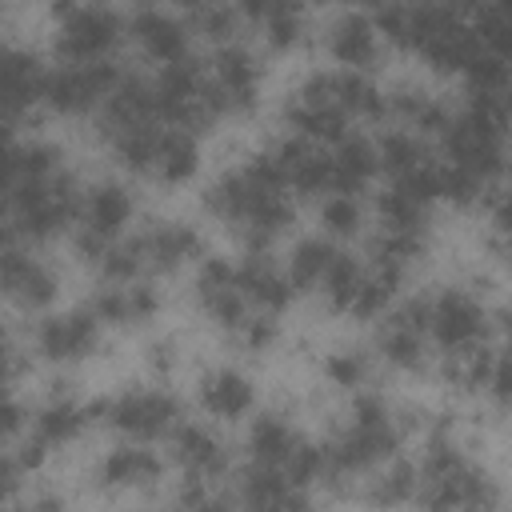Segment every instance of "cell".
Segmentation results:
<instances>
[{
    "label": "cell",
    "mask_w": 512,
    "mask_h": 512,
    "mask_svg": "<svg viewBox=\"0 0 512 512\" xmlns=\"http://www.w3.org/2000/svg\"><path fill=\"white\" fill-rule=\"evenodd\" d=\"M80 200H84V184L76 180L72 168L44 184H8L4 188L8 240L44 248L60 236H72V228L80 224Z\"/></svg>",
    "instance_id": "cell-1"
},
{
    "label": "cell",
    "mask_w": 512,
    "mask_h": 512,
    "mask_svg": "<svg viewBox=\"0 0 512 512\" xmlns=\"http://www.w3.org/2000/svg\"><path fill=\"white\" fill-rule=\"evenodd\" d=\"M180 396L168 384H132L112 396H104V428H112L120 440H164L180 424Z\"/></svg>",
    "instance_id": "cell-2"
},
{
    "label": "cell",
    "mask_w": 512,
    "mask_h": 512,
    "mask_svg": "<svg viewBox=\"0 0 512 512\" xmlns=\"http://www.w3.org/2000/svg\"><path fill=\"white\" fill-rule=\"evenodd\" d=\"M104 332L108 328L92 312V304H80V308H64V312H44L36 320V328L28 332V344L36 352V360H44L52 368H76V364L100 356Z\"/></svg>",
    "instance_id": "cell-3"
},
{
    "label": "cell",
    "mask_w": 512,
    "mask_h": 512,
    "mask_svg": "<svg viewBox=\"0 0 512 512\" xmlns=\"http://www.w3.org/2000/svg\"><path fill=\"white\" fill-rule=\"evenodd\" d=\"M128 40V20L108 4H76L52 28V56L60 64H92L112 60V52Z\"/></svg>",
    "instance_id": "cell-4"
},
{
    "label": "cell",
    "mask_w": 512,
    "mask_h": 512,
    "mask_svg": "<svg viewBox=\"0 0 512 512\" xmlns=\"http://www.w3.org/2000/svg\"><path fill=\"white\" fill-rule=\"evenodd\" d=\"M428 336L440 352L484 344L492 336V312L476 288L444 284V288L428 292Z\"/></svg>",
    "instance_id": "cell-5"
},
{
    "label": "cell",
    "mask_w": 512,
    "mask_h": 512,
    "mask_svg": "<svg viewBox=\"0 0 512 512\" xmlns=\"http://www.w3.org/2000/svg\"><path fill=\"white\" fill-rule=\"evenodd\" d=\"M120 68L112 60H92V64H56L44 84V108L60 120H84L104 108L112 88L120 84Z\"/></svg>",
    "instance_id": "cell-6"
},
{
    "label": "cell",
    "mask_w": 512,
    "mask_h": 512,
    "mask_svg": "<svg viewBox=\"0 0 512 512\" xmlns=\"http://www.w3.org/2000/svg\"><path fill=\"white\" fill-rule=\"evenodd\" d=\"M428 344H432V336H428V296H404L380 320L372 352L388 372L420 376L428 368Z\"/></svg>",
    "instance_id": "cell-7"
},
{
    "label": "cell",
    "mask_w": 512,
    "mask_h": 512,
    "mask_svg": "<svg viewBox=\"0 0 512 512\" xmlns=\"http://www.w3.org/2000/svg\"><path fill=\"white\" fill-rule=\"evenodd\" d=\"M192 300H196L200 316L224 336H236L244 328V320L252 316V304L236 276V260L216 256V252H208L192 268Z\"/></svg>",
    "instance_id": "cell-8"
},
{
    "label": "cell",
    "mask_w": 512,
    "mask_h": 512,
    "mask_svg": "<svg viewBox=\"0 0 512 512\" xmlns=\"http://www.w3.org/2000/svg\"><path fill=\"white\" fill-rule=\"evenodd\" d=\"M264 76H268V68H264V60L248 44L232 40V44L212 48L208 80H212L216 100H220V108H224L228 120L232 116H252L260 108V100H264Z\"/></svg>",
    "instance_id": "cell-9"
},
{
    "label": "cell",
    "mask_w": 512,
    "mask_h": 512,
    "mask_svg": "<svg viewBox=\"0 0 512 512\" xmlns=\"http://www.w3.org/2000/svg\"><path fill=\"white\" fill-rule=\"evenodd\" d=\"M60 292H64V280H60V268L52 260H44L28 244L4 240V296L16 312L44 316V312H52Z\"/></svg>",
    "instance_id": "cell-10"
},
{
    "label": "cell",
    "mask_w": 512,
    "mask_h": 512,
    "mask_svg": "<svg viewBox=\"0 0 512 512\" xmlns=\"http://www.w3.org/2000/svg\"><path fill=\"white\" fill-rule=\"evenodd\" d=\"M128 40L136 44V52L156 64V68H168V64H180L192 56V24L180 20L176 8H164V4H140L132 8L128 16Z\"/></svg>",
    "instance_id": "cell-11"
},
{
    "label": "cell",
    "mask_w": 512,
    "mask_h": 512,
    "mask_svg": "<svg viewBox=\"0 0 512 512\" xmlns=\"http://www.w3.org/2000/svg\"><path fill=\"white\" fill-rule=\"evenodd\" d=\"M164 468H168V460H164L156 448H148L144 440H124V444L108 448V452L96 460L92 480H96V488L108 492V496H140V492L160 488Z\"/></svg>",
    "instance_id": "cell-12"
},
{
    "label": "cell",
    "mask_w": 512,
    "mask_h": 512,
    "mask_svg": "<svg viewBox=\"0 0 512 512\" xmlns=\"http://www.w3.org/2000/svg\"><path fill=\"white\" fill-rule=\"evenodd\" d=\"M144 256H148V276H176L184 268H196L208 256V240L200 224L184 216H160L140 232Z\"/></svg>",
    "instance_id": "cell-13"
},
{
    "label": "cell",
    "mask_w": 512,
    "mask_h": 512,
    "mask_svg": "<svg viewBox=\"0 0 512 512\" xmlns=\"http://www.w3.org/2000/svg\"><path fill=\"white\" fill-rule=\"evenodd\" d=\"M196 404L204 416H212L216 424H240L256 412L260 404V388L252 380V372H244L240 364H212L200 372L196 380Z\"/></svg>",
    "instance_id": "cell-14"
},
{
    "label": "cell",
    "mask_w": 512,
    "mask_h": 512,
    "mask_svg": "<svg viewBox=\"0 0 512 512\" xmlns=\"http://www.w3.org/2000/svg\"><path fill=\"white\" fill-rule=\"evenodd\" d=\"M48 64L36 48L28 44H8L4 52V80H0V100H4V120L8 132H20V124L44 108V84H48Z\"/></svg>",
    "instance_id": "cell-15"
},
{
    "label": "cell",
    "mask_w": 512,
    "mask_h": 512,
    "mask_svg": "<svg viewBox=\"0 0 512 512\" xmlns=\"http://www.w3.org/2000/svg\"><path fill=\"white\" fill-rule=\"evenodd\" d=\"M92 312L104 320V328H116V332H136V328H148L160 320L164 312V288H156L148 276L132 280V284H104L88 296Z\"/></svg>",
    "instance_id": "cell-16"
},
{
    "label": "cell",
    "mask_w": 512,
    "mask_h": 512,
    "mask_svg": "<svg viewBox=\"0 0 512 512\" xmlns=\"http://www.w3.org/2000/svg\"><path fill=\"white\" fill-rule=\"evenodd\" d=\"M168 460L180 468V476H200V480H224L232 468V452L224 436L204 424V420H180L168 432Z\"/></svg>",
    "instance_id": "cell-17"
},
{
    "label": "cell",
    "mask_w": 512,
    "mask_h": 512,
    "mask_svg": "<svg viewBox=\"0 0 512 512\" xmlns=\"http://www.w3.org/2000/svg\"><path fill=\"white\" fill-rule=\"evenodd\" d=\"M324 52L336 68H360L372 72L384 56V36L372 20V12L364 8H344L328 20L324 28Z\"/></svg>",
    "instance_id": "cell-18"
},
{
    "label": "cell",
    "mask_w": 512,
    "mask_h": 512,
    "mask_svg": "<svg viewBox=\"0 0 512 512\" xmlns=\"http://www.w3.org/2000/svg\"><path fill=\"white\" fill-rule=\"evenodd\" d=\"M136 212H140V204H136V192H132L128 180H116V176L92 180V184H84L80 224L76 228H88V232H96L104 240H120L136 224Z\"/></svg>",
    "instance_id": "cell-19"
},
{
    "label": "cell",
    "mask_w": 512,
    "mask_h": 512,
    "mask_svg": "<svg viewBox=\"0 0 512 512\" xmlns=\"http://www.w3.org/2000/svg\"><path fill=\"white\" fill-rule=\"evenodd\" d=\"M236 276H240V288L252 304V312H268V316H284L292 304H296V288L284 272V264H276L268 252L260 248H248L240 260H236Z\"/></svg>",
    "instance_id": "cell-20"
},
{
    "label": "cell",
    "mask_w": 512,
    "mask_h": 512,
    "mask_svg": "<svg viewBox=\"0 0 512 512\" xmlns=\"http://www.w3.org/2000/svg\"><path fill=\"white\" fill-rule=\"evenodd\" d=\"M88 424H96L92 400H80L76 388H60V384H56V388L32 408V432H36L52 452L76 444Z\"/></svg>",
    "instance_id": "cell-21"
},
{
    "label": "cell",
    "mask_w": 512,
    "mask_h": 512,
    "mask_svg": "<svg viewBox=\"0 0 512 512\" xmlns=\"http://www.w3.org/2000/svg\"><path fill=\"white\" fill-rule=\"evenodd\" d=\"M384 92H388V116L396 124L428 136V140H440L448 132L452 116H456V108H448V100H440L436 92H428L416 80H400V84H392Z\"/></svg>",
    "instance_id": "cell-22"
},
{
    "label": "cell",
    "mask_w": 512,
    "mask_h": 512,
    "mask_svg": "<svg viewBox=\"0 0 512 512\" xmlns=\"http://www.w3.org/2000/svg\"><path fill=\"white\" fill-rule=\"evenodd\" d=\"M476 52H480V40H476L472 24L464 20L460 8H452V12L436 24V32L424 40V48H420L416 56H420V64H424L428 72H436V76H460Z\"/></svg>",
    "instance_id": "cell-23"
},
{
    "label": "cell",
    "mask_w": 512,
    "mask_h": 512,
    "mask_svg": "<svg viewBox=\"0 0 512 512\" xmlns=\"http://www.w3.org/2000/svg\"><path fill=\"white\" fill-rule=\"evenodd\" d=\"M60 172H68V156L56 140L44 136H8V152H4V188L8 184H44L56 180Z\"/></svg>",
    "instance_id": "cell-24"
},
{
    "label": "cell",
    "mask_w": 512,
    "mask_h": 512,
    "mask_svg": "<svg viewBox=\"0 0 512 512\" xmlns=\"http://www.w3.org/2000/svg\"><path fill=\"white\" fill-rule=\"evenodd\" d=\"M232 500L244 504V508H304L308 504V492L296 488L284 468L276 464H256L248 460L236 476H232Z\"/></svg>",
    "instance_id": "cell-25"
},
{
    "label": "cell",
    "mask_w": 512,
    "mask_h": 512,
    "mask_svg": "<svg viewBox=\"0 0 512 512\" xmlns=\"http://www.w3.org/2000/svg\"><path fill=\"white\" fill-rule=\"evenodd\" d=\"M204 168V144L200 132L164 124L160 144H156V164H152V184L160 188H188Z\"/></svg>",
    "instance_id": "cell-26"
},
{
    "label": "cell",
    "mask_w": 512,
    "mask_h": 512,
    "mask_svg": "<svg viewBox=\"0 0 512 512\" xmlns=\"http://www.w3.org/2000/svg\"><path fill=\"white\" fill-rule=\"evenodd\" d=\"M160 120L156 116V92H152V80L136 76V72H124L120 84L112 88V96L104 100V108L96 112V132L100 140L120 132V128H136V124H152Z\"/></svg>",
    "instance_id": "cell-27"
},
{
    "label": "cell",
    "mask_w": 512,
    "mask_h": 512,
    "mask_svg": "<svg viewBox=\"0 0 512 512\" xmlns=\"http://www.w3.org/2000/svg\"><path fill=\"white\" fill-rule=\"evenodd\" d=\"M256 196H260V188L248 180V172L236 164V168H224V172H216L204 188H200V208H204V216H212L216 224H224V228H240L244 224V216L252 212V204H256Z\"/></svg>",
    "instance_id": "cell-28"
},
{
    "label": "cell",
    "mask_w": 512,
    "mask_h": 512,
    "mask_svg": "<svg viewBox=\"0 0 512 512\" xmlns=\"http://www.w3.org/2000/svg\"><path fill=\"white\" fill-rule=\"evenodd\" d=\"M328 84H332V100L336 108L356 124V120H384L388 116V92L372 80V72L360 68H328Z\"/></svg>",
    "instance_id": "cell-29"
},
{
    "label": "cell",
    "mask_w": 512,
    "mask_h": 512,
    "mask_svg": "<svg viewBox=\"0 0 512 512\" xmlns=\"http://www.w3.org/2000/svg\"><path fill=\"white\" fill-rule=\"evenodd\" d=\"M332 176H336V192H368L380 176V148L372 136L364 132H348L344 140H336L332 148Z\"/></svg>",
    "instance_id": "cell-30"
},
{
    "label": "cell",
    "mask_w": 512,
    "mask_h": 512,
    "mask_svg": "<svg viewBox=\"0 0 512 512\" xmlns=\"http://www.w3.org/2000/svg\"><path fill=\"white\" fill-rule=\"evenodd\" d=\"M296 228V200L288 192H260L252 212L244 216V224L236 228L244 236L248 248H260L268 252L276 240H284L288 232Z\"/></svg>",
    "instance_id": "cell-31"
},
{
    "label": "cell",
    "mask_w": 512,
    "mask_h": 512,
    "mask_svg": "<svg viewBox=\"0 0 512 512\" xmlns=\"http://www.w3.org/2000/svg\"><path fill=\"white\" fill-rule=\"evenodd\" d=\"M296 444H300V428H296L284 412H276V408L252 412L248 432H244V452H248V460L284 468V460L292 456Z\"/></svg>",
    "instance_id": "cell-32"
},
{
    "label": "cell",
    "mask_w": 512,
    "mask_h": 512,
    "mask_svg": "<svg viewBox=\"0 0 512 512\" xmlns=\"http://www.w3.org/2000/svg\"><path fill=\"white\" fill-rule=\"evenodd\" d=\"M372 212H376V228L380 232H432V204L420 200L416 192H408L396 180H388L376 192Z\"/></svg>",
    "instance_id": "cell-33"
},
{
    "label": "cell",
    "mask_w": 512,
    "mask_h": 512,
    "mask_svg": "<svg viewBox=\"0 0 512 512\" xmlns=\"http://www.w3.org/2000/svg\"><path fill=\"white\" fill-rule=\"evenodd\" d=\"M336 252H340L336 240H328L324 232H316V236H296V240L288 244V252H284V272H288L292 288H296L300 296H304V292H320V284H324V276H328Z\"/></svg>",
    "instance_id": "cell-34"
},
{
    "label": "cell",
    "mask_w": 512,
    "mask_h": 512,
    "mask_svg": "<svg viewBox=\"0 0 512 512\" xmlns=\"http://www.w3.org/2000/svg\"><path fill=\"white\" fill-rule=\"evenodd\" d=\"M280 116H284V128H288V132H296V136H304V140H312V144H324V148H332L336 140H344V136L352 132V120H348L340 108L308 104V100H300V96H288Z\"/></svg>",
    "instance_id": "cell-35"
},
{
    "label": "cell",
    "mask_w": 512,
    "mask_h": 512,
    "mask_svg": "<svg viewBox=\"0 0 512 512\" xmlns=\"http://www.w3.org/2000/svg\"><path fill=\"white\" fill-rule=\"evenodd\" d=\"M156 144H160L156 120L152 124H136V128H120V132L104 136V148H108V160L116 164V172L136 176V180H152Z\"/></svg>",
    "instance_id": "cell-36"
},
{
    "label": "cell",
    "mask_w": 512,
    "mask_h": 512,
    "mask_svg": "<svg viewBox=\"0 0 512 512\" xmlns=\"http://www.w3.org/2000/svg\"><path fill=\"white\" fill-rule=\"evenodd\" d=\"M440 384L456 396H480L488 388V376H492V360H496V348L484 340V344H472V348H456V352H440Z\"/></svg>",
    "instance_id": "cell-37"
},
{
    "label": "cell",
    "mask_w": 512,
    "mask_h": 512,
    "mask_svg": "<svg viewBox=\"0 0 512 512\" xmlns=\"http://www.w3.org/2000/svg\"><path fill=\"white\" fill-rule=\"evenodd\" d=\"M416 492H420V464H412V460H404V456L384 460V464L372 468L368 480H364V504H376V508L412 504Z\"/></svg>",
    "instance_id": "cell-38"
},
{
    "label": "cell",
    "mask_w": 512,
    "mask_h": 512,
    "mask_svg": "<svg viewBox=\"0 0 512 512\" xmlns=\"http://www.w3.org/2000/svg\"><path fill=\"white\" fill-rule=\"evenodd\" d=\"M376 148H380V172H384L388 180H400V176H408V172H416V168L432 164L428 136H420V132L404 128V124H396V128L380 132V136H376Z\"/></svg>",
    "instance_id": "cell-39"
},
{
    "label": "cell",
    "mask_w": 512,
    "mask_h": 512,
    "mask_svg": "<svg viewBox=\"0 0 512 512\" xmlns=\"http://www.w3.org/2000/svg\"><path fill=\"white\" fill-rule=\"evenodd\" d=\"M316 224L328 240L336 244H348V240H360L364 236V224H368V208L356 192H328L316 200Z\"/></svg>",
    "instance_id": "cell-40"
},
{
    "label": "cell",
    "mask_w": 512,
    "mask_h": 512,
    "mask_svg": "<svg viewBox=\"0 0 512 512\" xmlns=\"http://www.w3.org/2000/svg\"><path fill=\"white\" fill-rule=\"evenodd\" d=\"M260 44L272 52V56H292L308 44V16L300 8V0H284L276 4L260 24Z\"/></svg>",
    "instance_id": "cell-41"
},
{
    "label": "cell",
    "mask_w": 512,
    "mask_h": 512,
    "mask_svg": "<svg viewBox=\"0 0 512 512\" xmlns=\"http://www.w3.org/2000/svg\"><path fill=\"white\" fill-rule=\"evenodd\" d=\"M320 372L332 388L340 392H360L368 388L372 372H376V356L360 344H332L324 356H320Z\"/></svg>",
    "instance_id": "cell-42"
},
{
    "label": "cell",
    "mask_w": 512,
    "mask_h": 512,
    "mask_svg": "<svg viewBox=\"0 0 512 512\" xmlns=\"http://www.w3.org/2000/svg\"><path fill=\"white\" fill-rule=\"evenodd\" d=\"M360 280H364V260L352 256V252H336L324 284H320V296H324V308L336 312V316H348L356 292H360Z\"/></svg>",
    "instance_id": "cell-43"
},
{
    "label": "cell",
    "mask_w": 512,
    "mask_h": 512,
    "mask_svg": "<svg viewBox=\"0 0 512 512\" xmlns=\"http://www.w3.org/2000/svg\"><path fill=\"white\" fill-rule=\"evenodd\" d=\"M96 272H100L104 284H132V280L148 276V256H144L140 232H136V236H120V240H112L108 252L100 256Z\"/></svg>",
    "instance_id": "cell-44"
},
{
    "label": "cell",
    "mask_w": 512,
    "mask_h": 512,
    "mask_svg": "<svg viewBox=\"0 0 512 512\" xmlns=\"http://www.w3.org/2000/svg\"><path fill=\"white\" fill-rule=\"evenodd\" d=\"M460 80H464V88H468L472 96H504L508 84H512V64H508L504 56L480 48V52L468 60V68L460 72Z\"/></svg>",
    "instance_id": "cell-45"
},
{
    "label": "cell",
    "mask_w": 512,
    "mask_h": 512,
    "mask_svg": "<svg viewBox=\"0 0 512 512\" xmlns=\"http://www.w3.org/2000/svg\"><path fill=\"white\" fill-rule=\"evenodd\" d=\"M240 24H244V16H240L236 0H212V4H204L200 12H192V32H196L200 40H208L212 48L232 44L236 32H240Z\"/></svg>",
    "instance_id": "cell-46"
},
{
    "label": "cell",
    "mask_w": 512,
    "mask_h": 512,
    "mask_svg": "<svg viewBox=\"0 0 512 512\" xmlns=\"http://www.w3.org/2000/svg\"><path fill=\"white\" fill-rule=\"evenodd\" d=\"M484 196H488V180H480L460 164H440V204L456 212H472Z\"/></svg>",
    "instance_id": "cell-47"
},
{
    "label": "cell",
    "mask_w": 512,
    "mask_h": 512,
    "mask_svg": "<svg viewBox=\"0 0 512 512\" xmlns=\"http://www.w3.org/2000/svg\"><path fill=\"white\" fill-rule=\"evenodd\" d=\"M468 24H472V32H476L480 48H488V52H496V56L512 60V16H508V12H500V8L488 0V4L472 8Z\"/></svg>",
    "instance_id": "cell-48"
},
{
    "label": "cell",
    "mask_w": 512,
    "mask_h": 512,
    "mask_svg": "<svg viewBox=\"0 0 512 512\" xmlns=\"http://www.w3.org/2000/svg\"><path fill=\"white\" fill-rule=\"evenodd\" d=\"M140 360H144V368H148L152 380L168 384V380L184 368V344H180V336H172V332H156V336L144 344Z\"/></svg>",
    "instance_id": "cell-49"
},
{
    "label": "cell",
    "mask_w": 512,
    "mask_h": 512,
    "mask_svg": "<svg viewBox=\"0 0 512 512\" xmlns=\"http://www.w3.org/2000/svg\"><path fill=\"white\" fill-rule=\"evenodd\" d=\"M280 316H268V312H252L248 320H244V328L236 332V340H240V348L248 352V356H268L276 344H280V324H276Z\"/></svg>",
    "instance_id": "cell-50"
},
{
    "label": "cell",
    "mask_w": 512,
    "mask_h": 512,
    "mask_svg": "<svg viewBox=\"0 0 512 512\" xmlns=\"http://www.w3.org/2000/svg\"><path fill=\"white\" fill-rule=\"evenodd\" d=\"M8 456H12L16 464H20V472H24V476H36V472H40V468L48 464L52 448H48V444H44V440H40V436H36V432L28 428L24 436H16V440L8 444Z\"/></svg>",
    "instance_id": "cell-51"
},
{
    "label": "cell",
    "mask_w": 512,
    "mask_h": 512,
    "mask_svg": "<svg viewBox=\"0 0 512 512\" xmlns=\"http://www.w3.org/2000/svg\"><path fill=\"white\" fill-rule=\"evenodd\" d=\"M484 396H488L496 408H512V348L496 352V360H492V376H488Z\"/></svg>",
    "instance_id": "cell-52"
},
{
    "label": "cell",
    "mask_w": 512,
    "mask_h": 512,
    "mask_svg": "<svg viewBox=\"0 0 512 512\" xmlns=\"http://www.w3.org/2000/svg\"><path fill=\"white\" fill-rule=\"evenodd\" d=\"M4 444H12L16 436H24L28 428H32V404L8 384V400H4Z\"/></svg>",
    "instance_id": "cell-53"
},
{
    "label": "cell",
    "mask_w": 512,
    "mask_h": 512,
    "mask_svg": "<svg viewBox=\"0 0 512 512\" xmlns=\"http://www.w3.org/2000/svg\"><path fill=\"white\" fill-rule=\"evenodd\" d=\"M216 496H212V480H200V476H180V492H176V504L184 508H208Z\"/></svg>",
    "instance_id": "cell-54"
},
{
    "label": "cell",
    "mask_w": 512,
    "mask_h": 512,
    "mask_svg": "<svg viewBox=\"0 0 512 512\" xmlns=\"http://www.w3.org/2000/svg\"><path fill=\"white\" fill-rule=\"evenodd\" d=\"M492 328H496V332L508 340V348H512V308H500V312L492 316Z\"/></svg>",
    "instance_id": "cell-55"
},
{
    "label": "cell",
    "mask_w": 512,
    "mask_h": 512,
    "mask_svg": "<svg viewBox=\"0 0 512 512\" xmlns=\"http://www.w3.org/2000/svg\"><path fill=\"white\" fill-rule=\"evenodd\" d=\"M204 4H212V0H168V8H176V12H200Z\"/></svg>",
    "instance_id": "cell-56"
},
{
    "label": "cell",
    "mask_w": 512,
    "mask_h": 512,
    "mask_svg": "<svg viewBox=\"0 0 512 512\" xmlns=\"http://www.w3.org/2000/svg\"><path fill=\"white\" fill-rule=\"evenodd\" d=\"M384 4H392V0H356V8H364V12H372V16H376Z\"/></svg>",
    "instance_id": "cell-57"
},
{
    "label": "cell",
    "mask_w": 512,
    "mask_h": 512,
    "mask_svg": "<svg viewBox=\"0 0 512 512\" xmlns=\"http://www.w3.org/2000/svg\"><path fill=\"white\" fill-rule=\"evenodd\" d=\"M492 4H496L500 12H508V16H512V0H492Z\"/></svg>",
    "instance_id": "cell-58"
},
{
    "label": "cell",
    "mask_w": 512,
    "mask_h": 512,
    "mask_svg": "<svg viewBox=\"0 0 512 512\" xmlns=\"http://www.w3.org/2000/svg\"><path fill=\"white\" fill-rule=\"evenodd\" d=\"M504 264H508V272H512V244L504 248Z\"/></svg>",
    "instance_id": "cell-59"
},
{
    "label": "cell",
    "mask_w": 512,
    "mask_h": 512,
    "mask_svg": "<svg viewBox=\"0 0 512 512\" xmlns=\"http://www.w3.org/2000/svg\"><path fill=\"white\" fill-rule=\"evenodd\" d=\"M300 4H332V0H300Z\"/></svg>",
    "instance_id": "cell-60"
},
{
    "label": "cell",
    "mask_w": 512,
    "mask_h": 512,
    "mask_svg": "<svg viewBox=\"0 0 512 512\" xmlns=\"http://www.w3.org/2000/svg\"><path fill=\"white\" fill-rule=\"evenodd\" d=\"M80 4H104V0H80Z\"/></svg>",
    "instance_id": "cell-61"
},
{
    "label": "cell",
    "mask_w": 512,
    "mask_h": 512,
    "mask_svg": "<svg viewBox=\"0 0 512 512\" xmlns=\"http://www.w3.org/2000/svg\"><path fill=\"white\" fill-rule=\"evenodd\" d=\"M28 4H32V0H28Z\"/></svg>",
    "instance_id": "cell-62"
}]
</instances>
